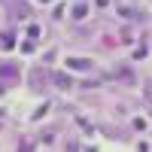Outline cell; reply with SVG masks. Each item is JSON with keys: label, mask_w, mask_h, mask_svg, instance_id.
Wrapping results in <instances>:
<instances>
[{"label": "cell", "mask_w": 152, "mask_h": 152, "mask_svg": "<svg viewBox=\"0 0 152 152\" xmlns=\"http://www.w3.org/2000/svg\"><path fill=\"white\" fill-rule=\"evenodd\" d=\"M67 67L70 70H91L94 61H88V58H67Z\"/></svg>", "instance_id": "7a4b0ae2"}, {"label": "cell", "mask_w": 152, "mask_h": 152, "mask_svg": "<svg viewBox=\"0 0 152 152\" xmlns=\"http://www.w3.org/2000/svg\"><path fill=\"white\" fill-rule=\"evenodd\" d=\"M116 76H119V79H125V82H134V73H131V70H119Z\"/></svg>", "instance_id": "52a82bcc"}, {"label": "cell", "mask_w": 152, "mask_h": 152, "mask_svg": "<svg viewBox=\"0 0 152 152\" xmlns=\"http://www.w3.org/2000/svg\"><path fill=\"white\" fill-rule=\"evenodd\" d=\"M3 73H6V76H15V67H12V64H6V67H0V76H3Z\"/></svg>", "instance_id": "ba28073f"}, {"label": "cell", "mask_w": 152, "mask_h": 152, "mask_svg": "<svg viewBox=\"0 0 152 152\" xmlns=\"http://www.w3.org/2000/svg\"><path fill=\"white\" fill-rule=\"evenodd\" d=\"M6 3L12 6L15 18H31V6H28V3H21V0H6Z\"/></svg>", "instance_id": "6da1fadb"}, {"label": "cell", "mask_w": 152, "mask_h": 152, "mask_svg": "<svg viewBox=\"0 0 152 152\" xmlns=\"http://www.w3.org/2000/svg\"><path fill=\"white\" fill-rule=\"evenodd\" d=\"M0 49H3V52H6V49H12V37H9V34L0 37Z\"/></svg>", "instance_id": "8992f818"}, {"label": "cell", "mask_w": 152, "mask_h": 152, "mask_svg": "<svg viewBox=\"0 0 152 152\" xmlns=\"http://www.w3.org/2000/svg\"><path fill=\"white\" fill-rule=\"evenodd\" d=\"M85 12H88L85 3H76V6H73V18H85Z\"/></svg>", "instance_id": "5b68a950"}, {"label": "cell", "mask_w": 152, "mask_h": 152, "mask_svg": "<svg viewBox=\"0 0 152 152\" xmlns=\"http://www.w3.org/2000/svg\"><path fill=\"white\" fill-rule=\"evenodd\" d=\"M21 52H24V55L34 52V43H31V40H24V43H21Z\"/></svg>", "instance_id": "9c48e42d"}, {"label": "cell", "mask_w": 152, "mask_h": 152, "mask_svg": "<svg viewBox=\"0 0 152 152\" xmlns=\"http://www.w3.org/2000/svg\"><path fill=\"white\" fill-rule=\"evenodd\" d=\"M119 15H122V18H143V12L128 9V6H119Z\"/></svg>", "instance_id": "277c9868"}, {"label": "cell", "mask_w": 152, "mask_h": 152, "mask_svg": "<svg viewBox=\"0 0 152 152\" xmlns=\"http://www.w3.org/2000/svg\"><path fill=\"white\" fill-rule=\"evenodd\" d=\"M52 82L61 88V91H67V88H73V79H70V76L67 73H52Z\"/></svg>", "instance_id": "3957f363"}]
</instances>
